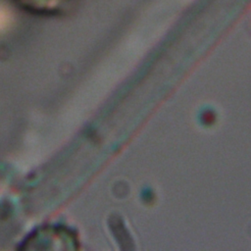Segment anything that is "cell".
Returning a JSON list of instances; mask_svg holds the SVG:
<instances>
[{
  "label": "cell",
  "instance_id": "cell-1",
  "mask_svg": "<svg viewBox=\"0 0 251 251\" xmlns=\"http://www.w3.org/2000/svg\"><path fill=\"white\" fill-rule=\"evenodd\" d=\"M23 8L40 14L53 13L59 10L65 0H16Z\"/></svg>",
  "mask_w": 251,
  "mask_h": 251
}]
</instances>
